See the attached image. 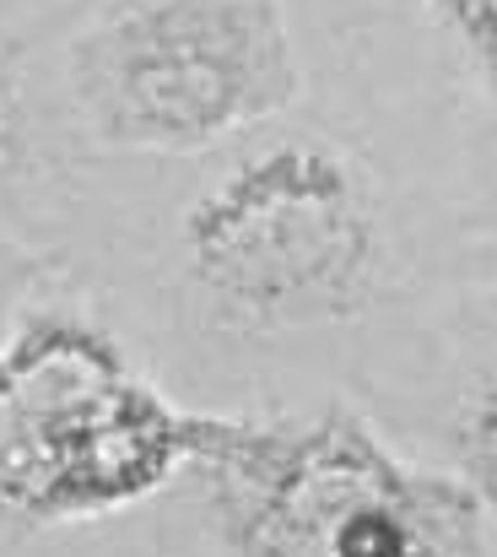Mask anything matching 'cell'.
I'll use <instances>...</instances> for the list:
<instances>
[{"mask_svg": "<svg viewBox=\"0 0 497 557\" xmlns=\"http://www.w3.org/2000/svg\"><path fill=\"white\" fill-rule=\"evenodd\" d=\"M449 466L471 482L497 542V363L476 369L449 411Z\"/></svg>", "mask_w": 497, "mask_h": 557, "instance_id": "obj_6", "label": "cell"}, {"mask_svg": "<svg viewBox=\"0 0 497 557\" xmlns=\"http://www.w3.org/2000/svg\"><path fill=\"white\" fill-rule=\"evenodd\" d=\"M167 169L147 244L163 320L216 352L293 358L389 325L438 260H465L482 216L449 233L378 141L293 109Z\"/></svg>", "mask_w": 497, "mask_h": 557, "instance_id": "obj_1", "label": "cell"}, {"mask_svg": "<svg viewBox=\"0 0 497 557\" xmlns=\"http://www.w3.org/2000/svg\"><path fill=\"white\" fill-rule=\"evenodd\" d=\"M87 158L189 163L309 103L293 0H92L49 54Z\"/></svg>", "mask_w": 497, "mask_h": 557, "instance_id": "obj_3", "label": "cell"}, {"mask_svg": "<svg viewBox=\"0 0 497 557\" xmlns=\"http://www.w3.org/2000/svg\"><path fill=\"white\" fill-rule=\"evenodd\" d=\"M184 482L227 557H497L471 482L351 406L206 411Z\"/></svg>", "mask_w": 497, "mask_h": 557, "instance_id": "obj_2", "label": "cell"}, {"mask_svg": "<svg viewBox=\"0 0 497 557\" xmlns=\"http://www.w3.org/2000/svg\"><path fill=\"white\" fill-rule=\"evenodd\" d=\"M71 152L82 147L54 109L49 71H33L22 44L0 38V222L38 238L60 216V200H71Z\"/></svg>", "mask_w": 497, "mask_h": 557, "instance_id": "obj_5", "label": "cell"}, {"mask_svg": "<svg viewBox=\"0 0 497 557\" xmlns=\"http://www.w3.org/2000/svg\"><path fill=\"white\" fill-rule=\"evenodd\" d=\"M206 411L178 406L82 293H38L0 336V531L136 509L189 476Z\"/></svg>", "mask_w": 497, "mask_h": 557, "instance_id": "obj_4", "label": "cell"}, {"mask_svg": "<svg viewBox=\"0 0 497 557\" xmlns=\"http://www.w3.org/2000/svg\"><path fill=\"white\" fill-rule=\"evenodd\" d=\"M482 276L497 293V216H487V255H482Z\"/></svg>", "mask_w": 497, "mask_h": 557, "instance_id": "obj_8", "label": "cell"}, {"mask_svg": "<svg viewBox=\"0 0 497 557\" xmlns=\"http://www.w3.org/2000/svg\"><path fill=\"white\" fill-rule=\"evenodd\" d=\"M60 255L44 244V238H33L27 227H16V222H0V336L11 331V320L38 298V293H49L54 282H60Z\"/></svg>", "mask_w": 497, "mask_h": 557, "instance_id": "obj_7", "label": "cell"}]
</instances>
